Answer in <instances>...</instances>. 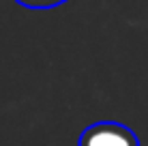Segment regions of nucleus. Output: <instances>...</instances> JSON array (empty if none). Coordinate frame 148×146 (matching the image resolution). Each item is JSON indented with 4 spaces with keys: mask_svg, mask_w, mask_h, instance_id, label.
<instances>
[{
    "mask_svg": "<svg viewBox=\"0 0 148 146\" xmlns=\"http://www.w3.org/2000/svg\"><path fill=\"white\" fill-rule=\"evenodd\" d=\"M77 146H140V140L120 123H95L84 129Z\"/></svg>",
    "mask_w": 148,
    "mask_h": 146,
    "instance_id": "f257e3e1",
    "label": "nucleus"
},
{
    "mask_svg": "<svg viewBox=\"0 0 148 146\" xmlns=\"http://www.w3.org/2000/svg\"><path fill=\"white\" fill-rule=\"evenodd\" d=\"M15 2L24 4L28 9H52V7H58V4L67 2V0H15Z\"/></svg>",
    "mask_w": 148,
    "mask_h": 146,
    "instance_id": "f03ea898",
    "label": "nucleus"
}]
</instances>
